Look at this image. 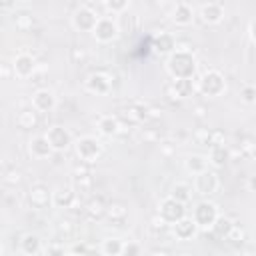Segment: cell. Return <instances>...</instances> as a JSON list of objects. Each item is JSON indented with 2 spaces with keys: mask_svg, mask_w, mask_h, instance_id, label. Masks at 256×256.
Masks as SVG:
<instances>
[{
  "mask_svg": "<svg viewBox=\"0 0 256 256\" xmlns=\"http://www.w3.org/2000/svg\"><path fill=\"white\" fill-rule=\"evenodd\" d=\"M172 232H174V236L178 238V240H190V238H194L196 236V232H198V224L192 220V218H182V220H178L176 224H172Z\"/></svg>",
  "mask_w": 256,
  "mask_h": 256,
  "instance_id": "d6986e66",
  "label": "cell"
},
{
  "mask_svg": "<svg viewBox=\"0 0 256 256\" xmlns=\"http://www.w3.org/2000/svg\"><path fill=\"white\" fill-rule=\"evenodd\" d=\"M76 202V188L74 186H58L52 192V204L56 208H72Z\"/></svg>",
  "mask_w": 256,
  "mask_h": 256,
  "instance_id": "e0dca14e",
  "label": "cell"
},
{
  "mask_svg": "<svg viewBox=\"0 0 256 256\" xmlns=\"http://www.w3.org/2000/svg\"><path fill=\"white\" fill-rule=\"evenodd\" d=\"M102 6L110 12V16H120V14H124L128 10L130 4H128V0H106Z\"/></svg>",
  "mask_w": 256,
  "mask_h": 256,
  "instance_id": "1f68e13d",
  "label": "cell"
},
{
  "mask_svg": "<svg viewBox=\"0 0 256 256\" xmlns=\"http://www.w3.org/2000/svg\"><path fill=\"white\" fill-rule=\"evenodd\" d=\"M224 18V6L220 2H206L200 8V20L204 24H218Z\"/></svg>",
  "mask_w": 256,
  "mask_h": 256,
  "instance_id": "ac0fdd59",
  "label": "cell"
},
{
  "mask_svg": "<svg viewBox=\"0 0 256 256\" xmlns=\"http://www.w3.org/2000/svg\"><path fill=\"white\" fill-rule=\"evenodd\" d=\"M20 170H16V168H12V170H8L6 174H4V184H8V186H16L18 182H20Z\"/></svg>",
  "mask_w": 256,
  "mask_h": 256,
  "instance_id": "74e56055",
  "label": "cell"
},
{
  "mask_svg": "<svg viewBox=\"0 0 256 256\" xmlns=\"http://www.w3.org/2000/svg\"><path fill=\"white\" fill-rule=\"evenodd\" d=\"M54 152V148L50 146V142L46 140V136H34L28 140V154L36 160H44V158H50Z\"/></svg>",
  "mask_w": 256,
  "mask_h": 256,
  "instance_id": "2e32d148",
  "label": "cell"
},
{
  "mask_svg": "<svg viewBox=\"0 0 256 256\" xmlns=\"http://www.w3.org/2000/svg\"><path fill=\"white\" fill-rule=\"evenodd\" d=\"M126 118L130 122H134V124H140V122L148 120V108L146 106H140V104H132L126 110Z\"/></svg>",
  "mask_w": 256,
  "mask_h": 256,
  "instance_id": "f546056e",
  "label": "cell"
},
{
  "mask_svg": "<svg viewBox=\"0 0 256 256\" xmlns=\"http://www.w3.org/2000/svg\"><path fill=\"white\" fill-rule=\"evenodd\" d=\"M150 226H152V230H166L170 224L160 216V214H156V216H152V220H150Z\"/></svg>",
  "mask_w": 256,
  "mask_h": 256,
  "instance_id": "ab89813d",
  "label": "cell"
},
{
  "mask_svg": "<svg viewBox=\"0 0 256 256\" xmlns=\"http://www.w3.org/2000/svg\"><path fill=\"white\" fill-rule=\"evenodd\" d=\"M100 16L96 14V10L88 8V6H80L74 14H72V26L80 32H92L98 24Z\"/></svg>",
  "mask_w": 256,
  "mask_h": 256,
  "instance_id": "8992f818",
  "label": "cell"
},
{
  "mask_svg": "<svg viewBox=\"0 0 256 256\" xmlns=\"http://www.w3.org/2000/svg\"><path fill=\"white\" fill-rule=\"evenodd\" d=\"M158 214L172 226V224H176L178 220H182V218L186 216V208H184L182 202H178V200H174L172 196H168V198H164V200L160 202Z\"/></svg>",
  "mask_w": 256,
  "mask_h": 256,
  "instance_id": "52a82bcc",
  "label": "cell"
},
{
  "mask_svg": "<svg viewBox=\"0 0 256 256\" xmlns=\"http://www.w3.org/2000/svg\"><path fill=\"white\" fill-rule=\"evenodd\" d=\"M250 38H252V42L256 44V20H254L252 26H250Z\"/></svg>",
  "mask_w": 256,
  "mask_h": 256,
  "instance_id": "7dc6e473",
  "label": "cell"
},
{
  "mask_svg": "<svg viewBox=\"0 0 256 256\" xmlns=\"http://www.w3.org/2000/svg\"><path fill=\"white\" fill-rule=\"evenodd\" d=\"M224 144V134L220 130H212L210 132V148L212 146H222Z\"/></svg>",
  "mask_w": 256,
  "mask_h": 256,
  "instance_id": "60d3db41",
  "label": "cell"
},
{
  "mask_svg": "<svg viewBox=\"0 0 256 256\" xmlns=\"http://www.w3.org/2000/svg\"><path fill=\"white\" fill-rule=\"evenodd\" d=\"M86 90L92 94H106L112 88V76L108 72H92L86 82H84Z\"/></svg>",
  "mask_w": 256,
  "mask_h": 256,
  "instance_id": "7c38bea8",
  "label": "cell"
},
{
  "mask_svg": "<svg viewBox=\"0 0 256 256\" xmlns=\"http://www.w3.org/2000/svg\"><path fill=\"white\" fill-rule=\"evenodd\" d=\"M122 250H124V242L120 238H106L100 248L104 256H122Z\"/></svg>",
  "mask_w": 256,
  "mask_h": 256,
  "instance_id": "f1b7e54d",
  "label": "cell"
},
{
  "mask_svg": "<svg viewBox=\"0 0 256 256\" xmlns=\"http://www.w3.org/2000/svg\"><path fill=\"white\" fill-rule=\"evenodd\" d=\"M194 112H196V116H198V118H202V116H204V106H196V108H194Z\"/></svg>",
  "mask_w": 256,
  "mask_h": 256,
  "instance_id": "681fc988",
  "label": "cell"
},
{
  "mask_svg": "<svg viewBox=\"0 0 256 256\" xmlns=\"http://www.w3.org/2000/svg\"><path fill=\"white\" fill-rule=\"evenodd\" d=\"M192 186L190 184H186V182H176L174 186H172V192H170V196L174 198V200H178V202H182V204H186V202H190L192 200Z\"/></svg>",
  "mask_w": 256,
  "mask_h": 256,
  "instance_id": "484cf974",
  "label": "cell"
},
{
  "mask_svg": "<svg viewBox=\"0 0 256 256\" xmlns=\"http://www.w3.org/2000/svg\"><path fill=\"white\" fill-rule=\"evenodd\" d=\"M196 86L204 96H220L226 90V80L218 70H206Z\"/></svg>",
  "mask_w": 256,
  "mask_h": 256,
  "instance_id": "3957f363",
  "label": "cell"
},
{
  "mask_svg": "<svg viewBox=\"0 0 256 256\" xmlns=\"http://www.w3.org/2000/svg\"><path fill=\"white\" fill-rule=\"evenodd\" d=\"M66 256H76V254L74 252H66Z\"/></svg>",
  "mask_w": 256,
  "mask_h": 256,
  "instance_id": "f5cc1de1",
  "label": "cell"
},
{
  "mask_svg": "<svg viewBox=\"0 0 256 256\" xmlns=\"http://www.w3.org/2000/svg\"><path fill=\"white\" fill-rule=\"evenodd\" d=\"M218 216H220V214H218L216 204H214V202H208V200L198 202V204L194 206V212H192V220L198 224V228H204V230L212 228Z\"/></svg>",
  "mask_w": 256,
  "mask_h": 256,
  "instance_id": "5b68a950",
  "label": "cell"
},
{
  "mask_svg": "<svg viewBox=\"0 0 256 256\" xmlns=\"http://www.w3.org/2000/svg\"><path fill=\"white\" fill-rule=\"evenodd\" d=\"M14 24L18 30H28L32 26V16L22 12V14H14Z\"/></svg>",
  "mask_w": 256,
  "mask_h": 256,
  "instance_id": "e575fe53",
  "label": "cell"
},
{
  "mask_svg": "<svg viewBox=\"0 0 256 256\" xmlns=\"http://www.w3.org/2000/svg\"><path fill=\"white\" fill-rule=\"evenodd\" d=\"M150 256H170V254H168L166 250H152Z\"/></svg>",
  "mask_w": 256,
  "mask_h": 256,
  "instance_id": "c3c4849f",
  "label": "cell"
},
{
  "mask_svg": "<svg viewBox=\"0 0 256 256\" xmlns=\"http://www.w3.org/2000/svg\"><path fill=\"white\" fill-rule=\"evenodd\" d=\"M118 34H120V24H118L110 14H108V16H100L96 28L92 30L94 40L100 42V44H108V42L116 40Z\"/></svg>",
  "mask_w": 256,
  "mask_h": 256,
  "instance_id": "277c9868",
  "label": "cell"
},
{
  "mask_svg": "<svg viewBox=\"0 0 256 256\" xmlns=\"http://www.w3.org/2000/svg\"><path fill=\"white\" fill-rule=\"evenodd\" d=\"M246 188H248L250 192H256V174L248 176V180H246Z\"/></svg>",
  "mask_w": 256,
  "mask_h": 256,
  "instance_id": "f6af8a7d",
  "label": "cell"
},
{
  "mask_svg": "<svg viewBox=\"0 0 256 256\" xmlns=\"http://www.w3.org/2000/svg\"><path fill=\"white\" fill-rule=\"evenodd\" d=\"M120 126H122V122L118 120V116L104 114V116L98 118V130L104 136H116V134H120Z\"/></svg>",
  "mask_w": 256,
  "mask_h": 256,
  "instance_id": "ffe728a7",
  "label": "cell"
},
{
  "mask_svg": "<svg viewBox=\"0 0 256 256\" xmlns=\"http://www.w3.org/2000/svg\"><path fill=\"white\" fill-rule=\"evenodd\" d=\"M192 188H194V192H198L200 196H210V194H214V192L218 190V176H216L214 172L206 170V172L194 176Z\"/></svg>",
  "mask_w": 256,
  "mask_h": 256,
  "instance_id": "8fae6325",
  "label": "cell"
},
{
  "mask_svg": "<svg viewBox=\"0 0 256 256\" xmlns=\"http://www.w3.org/2000/svg\"><path fill=\"white\" fill-rule=\"evenodd\" d=\"M12 70L18 78H32L36 74V60L32 54L28 52H20L14 56V62H12Z\"/></svg>",
  "mask_w": 256,
  "mask_h": 256,
  "instance_id": "ba28073f",
  "label": "cell"
},
{
  "mask_svg": "<svg viewBox=\"0 0 256 256\" xmlns=\"http://www.w3.org/2000/svg\"><path fill=\"white\" fill-rule=\"evenodd\" d=\"M210 132H212V130H208V128L196 130V132H194V140H196L198 144H206V146H210Z\"/></svg>",
  "mask_w": 256,
  "mask_h": 256,
  "instance_id": "f35d334b",
  "label": "cell"
},
{
  "mask_svg": "<svg viewBox=\"0 0 256 256\" xmlns=\"http://www.w3.org/2000/svg\"><path fill=\"white\" fill-rule=\"evenodd\" d=\"M170 18H172V22L176 26H188V24H192V20H194V8H192V4L190 2H184V0L182 2H176L172 6Z\"/></svg>",
  "mask_w": 256,
  "mask_h": 256,
  "instance_id": "9a60e30c",
  "label": "cell"
},
{
  "mask_svg": "<svg viewBox=\"0 0 256 256\" xmlns=\"http://www.w3.org/2000/svg\"><path fill=\"white\" fill-rule=\"evenodd\" d=\"M232 226H234V222L232 220H228V218H224V216H218L216 218V222H214V226L210 228L218 238H226L228 236V232L232 230Z\"/></svg>",
  "mask_w": 256,
  "mask_h": 256,
  "instance_id": "4dcf8cb0",
  "label": "cell"
},
{
  "mask_svg": "<svg viewBox=\"0 0 256 256\" xmlns=\"http://www.w3.org/2000/svg\"><path fill=\"white\" fill-rule=\"evenodd\" d=\"M194 90H198V86L194 84L192 78H188V80H172V82L166 86V96H168L170 100H180V98L192 96Z\"/></svg>",
  "mask_w": 256,
  "mask_h": 256,
  "instance_id": "30bf717a",
  "label": "cell"
},
{
  "mask_svg": "<svg viewBox=\"0 0 256 256\" xmlns=\"http://www.w3.org/2000/svg\"><path fill=\"white\" fill-rule=\"evenodd\" d=\"M36 114H38V112H36L34 108H24V110H20V112L16 114V126L22 128V130L34 128V126L38 124V116H36Z\"/></svg>",
  "mask_w": 256,
  "mask_h": 256,
  "instance_id": "7402d4cb",
  "label": "cell"
},
{
  "mask_svg": "<svg viewBox=\"0 0 256 256\" xmlns=\"http://www.w3.org/2000/svg\"><path fill=\"white\" fill-rule=\"evenodd\" d=\"M226 240H230L232 244H240V242H244V240H246V232H244V228H242V226H238V224H234V226H232V230L228 232Z\"/></svg>",
  "mask_w": 256,
  "mask_h": 256,
  "instance_id": "836d02e7",
  "label": "cell"
},
{
  "mask_svg": "<svg viewBox=\"0 0 256 256\" xmlns=\"http://www.w3.org/2000/svg\"><path fill=\"white\" fill-rule=\"evenodd\" d=\"M122 256H140V244H138V242H134V240L124 242Z\"/></svg>",
  "mask_w": 256,
  "mask_h": 256,
  "instance_id": "8d00e7d4",
  "label": "cell"
},
{
  "mask_svg": "<svg viewBox=\"0 0 256 256\" xmlns=\"http://www.w3.org/2000/svg\"><path fill=\"white\" fill-rule=\"evenodd\" d=\"M32 108L36 112H42V114L44 112H52L56 108V96H54V92L48 90V88L36 90L34 96H32Z\"/></svg>",
  "mask_w": 256,
  "mask_h": 256,
  "instance_id": "5bb4252c",
  "label": "cell"
},
{
  "mask_svg": "<svg viewBox=\"0 0 256 256\" xmlns=\"http://www.w3.org/2000/svg\"><path fill=\"white\" fill-rule=\"evenodd\" d=\"M248 154H250V156H252V158H254V160H256V144H254V146H252V150H250V152H248Z\"/></svg>",
  "mask_w": 256,
  "mask_h": 256,
  "instance_id": "f907efd6",
  "label": "cell"
},
{
  "mask_svg": "<svg viewBox=\"0 0 256 256\" xmlns=\"http://www.w3.org/2000/svg\"><path fill=\"white\" fill-rule=\"evenodd\" d=\"M162 114V110H158V108H148V118H158Z\"/></svg>",
  "mask_w": 256,
  "mask_h": 256,
  "instance_id": "bcb514c9",
  "label": "cell"
},
{
  "mask_svg": "<svg viewBox=\"0 0 256 256\" xmlns=\"http://www.w3.org/2000/svg\"><path fill=\"white\" fill-rule=\"evenodd\" d=\"M106 216L110 218V222H116V226H120V224H124L126 218H128V208H126V204H122V202H112V204H108V208H106Z\"/></svg>",
  "mask_w": 256,
  "mask_h": 256,
  "instance_id": "603a6c76",
  "label": "cell"
},
{
  "mask_svg": "<svg viewBox=\"0 0 256 256\" xmlns=\"http://www.w3.org/2000/svg\"><path fill=\"white\" fill-rule=\"evenodd\" d=\"M72 176L74 178H82V176H92L90 174V164H86V162H82V160H78L74 166H72Z\"/></svg>",
  "mask_w": 256,
  "mask_h": 256,
  "instance_id": "d590c367",
  "label": "cell"
},
{
  "mask_svg": "<svg viewBox=\"0 0 256 256\" xmlns=\"http://www.w3.org/2000/svg\"><path fill=\"white\" fill-rule=\"evenodd\" d=\"M72 58L78 62H82V60H86V50L84 48H72Z\"/></svg>",
  "mask_w": 256,
  "mask_h": 256,
  "instance_id": "ee69618b",
  "label": "cell"
},
{
  "mask_svg": "<svg viewBox=\"0 0 256 256\" xmlns=\"http://www.w3.org/2000/svg\"><path fill=\"white\" fill-rule=\"evenodd\" d=\"M74 184L80 190H90L92 188V176H82V178H74Z\"/></svg>",
  "mask_w": 256,
  "mask_h": 256,
  "instance_id": "b9f144b4",
  "label": "cell"
},
{
  "mask_svg": "<svg viewBox=\"0 0 256 256\" xmlns=\"http://www.w3.org/2000/svg\"><path fill=\"white\" fill-rule=\"evenodd\" d=\"M230 160V150L222 144V146H212L210 148V164H214L216 168H222L226 162Z\"/></svg>",
  "mask_w": 256,
  "mask_h": 256,
  "instance_id": "d4e9b609",
  "label": "cell"
},
{
  "mask_svg": "<svg viewBox=\"0 0 256 256\" xmlns=\"http://www.w3.org/2000/svg\"><path fill=\"white\" fill-rule=\"evenodd\" d=\"M20 248L26 256H36L40 252V238L36 234H24L20 240Z\"/></svg>",
  "mask_w": 256,
  "mask_h": 256,
  "instance_id": "4316f807",
  "label": "cell"
},
{
  "mask_svg": "<svg viewBox=\"0 0 256 256\" xmlns=\"http://www.w3.org/2000/svg\"><path fill=\"white\" fill-rule=\"evenodd\" d=\"M184 166H186V170H188L192 176H198V174H202V172L208 170V162H206V158L200 156V154H192V156H188L186 162H184Z\"/></svg>",
  "mask_w": 256,
  "mask_h": 256,
  "instance_id": "cb8c5ba5",
  "label": "cell"
},
{
  "mask_svg": "<svg viewBox=\"0 0 256 256\" xmlns=\"http://www.w3.org/2000/svg\"><path fill=\"white\" fill-rule=\"evenodd\" d=\"M44 136L50 142V146L54 148V152H62L72 144V136L64 126H50Z\"/></svg>",
  "mask_w": 256,
  "mask_h": 256,
  "instance_id": "9c48e42d",
  "label": "cell"
},
{
  "mask_svg": "<svg viewBox=\"0 0 256 256\" xmlns=\"http://www.w3.org/2000/svg\"><path fill=\"white\" fill-rule=\"evenodd\" d=\"M166 68L174 80H188L196 72V62L190 52H172L168 56Z\"/></svg>",
  "mask_w": 256,
  "mask_h": 256,
  "instance_id": "6da1fadb",
  "label": "cell"
},
{
  "mask_svg": "<svg viewBox=\"0 0 256 256\" xmlns=\"http://www.w3.org/2000/svg\"><path fill=\"white\" fill-rule=\"evenodd\" d=\"M74 150H76V156H78L82 162L94 164V162L100 158V154H102V144H100V140L94 138V136H82V138H78V140L74 142Z\"/></svg>",
  "mask_w": 256,
  "mask_h": 256,
  "instance_id": "7a4b0ae2",
  "label": "cell"
},
{
  "mask_svg": "<svg viewBox=\"0 0 256 256\" xmlns=\"http://www.w3.org/2000/svg\"><path fill=\"white\" fill-rule=\"evenodd\" d=\"M46 256H66L64 246H60V244H50V246L46 248Z\"/></svg>",
  "mask_w": 256,
  "mask_h": 256,
  "instance_id": "7bdbcfd3",
  "label": "cell"
},
{
  "mask_svg": "<svg viewBox=\"0 0 256 256\" xmlns=\"http://www.w3.org/2000/svg\"><path fill=\"white\" fill-rule=\"evenodd\" d=\"M28 200H30V204H32L34 208H46V206L52 204V192L48 190L46 184L36 182V184H32L30 190H28Z\"/></svg>",
  "mask_w": 256,
  "mask_h": 256,
  "instance_id": "4fadbf2b",
  "label": "cell"
},
{
  "mask_svg": "<svg viewBox=\"0 0 256 256\" xmlns=\"http://www.w3.org/2000/svg\"><path fill=\"white\" fill-rule=\"evenodd\" d=\"M234 256H252V254H248V252H238V254H234Z\"/></svg>",
  "mask_w": 256,
  "mask_h": 256,
  "instance_id": "816d5d0a",
  "label": "cell"
},
{
  "mask_svg": "<svg viewBox=\"0 0 256 256\" xmlns=\"http://www.w3.org/2000/svg\"><path fill=\"white\" fill-rule=\"evenodd\" d=\"M240 100L244 104H256V86L254 84H246L240 88Z\"/></svg>",
  "mask_w": 256,
  "mask_h": 256,
  "instance_id": "d6a6232c",
  "label": "cell"
},
{
  "mask_svg": "<svg viewBox=\"0 0 256 256\" xmlns=\"http://www.w3.org/2000/svg\"><path fill=\"white\" fill-rule=\"evenodd\" d=\"M106 208H108V204L104 202V198H102V196H94V198L86 204V214H88L90 218H102V216L106 214Z\"/></svg>",
  "mask_w": 256,
  "mask_h": 256,
  "instance_id": "83f0119b",
  "label": "cell"
},
{
  "mask_svg": "<svg viewBox=\"0 0 256 256\" xmlns=\"http://www.w3.org/2000/svg\"><path fill=\"white\" fill-rule=\"evenodd\" d=\"M154 48L160 54H172L176 50V40L172 34H168L166 30H162L158 36H154Z\"/></svg>",
  "mask_w": 256,
  "mask_h": 256,
  "instance_id": "44dd1931",
  "label": "cell"
}]
</instances>
